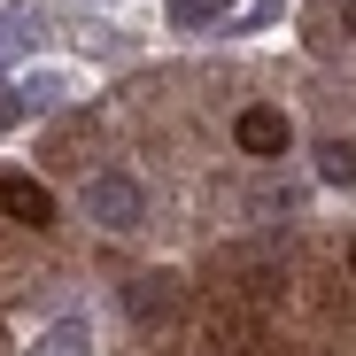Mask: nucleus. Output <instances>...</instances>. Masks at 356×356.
Masks as SVG:
<instances>
[{"instance_id":"obj_10","label":"nucleus","mask_w":356,"mask_h":356,"mask_svg":"<svg viewBox=\"0 0 356 356\" xmlns=\"http://www.w3.org/2000/svg\"><path fill=\"white\" fill-rule=\"evenodd\" d=\"M264 16H279V0H241L232 8V24H264Z\"/></svg>"},{"instance_id":"obj_5","label":"nucleus","mask_w":356,"mask_h":356,"mask_svg":"<svg viewBox=\"0 0 356 356\" xmlns=\"http://www.w3.org/2000/svg\"><path fill=\"white\" fill-rule=\"evenodd\" d=\"M318 170L333 178V186H356V147H348V140H325V147H318Z\"/></svg>"},{"instance_id":"obj_8","label":"nucleus","mask_w":356,"mask_h":356,"mask_svg":"<svg viewBox=\"0 0 356 356\" xmlns=\"http://www.w3.org/2000/svg\"><path fill=\"white\" fill-rule=\"evenodd\" d=\"M24 116H31V108H24V93H16V86H0V132L24 124Z\"/></svg>"},{"instance_id":"obj_1","label":"nucleus","mask_w":356,"mask_h":356,"mask_svg":"<svg viewBox=\"0 0 356 356\" xmlns=\"http://www.w3.org/2000/svg\"><path fill=\"white\" fill-rule=\"evenodd\" d=\"M140 209H147V202H140V186H132L124 170H101L93 186H86V217H93V225H108V232H132V225H140Z\"/></svg>"},{"instance_id":"obj_7","label":"nucleus","mask_w":356,"mask_h":356,"mask_svg":"<svg viewBox=\"0 0 356 356\" xmlns=\"http://www.w3.org/2000/svg\"><path fill=\"white\" fill-rule=\"evenodd\" d=\"M39 356H78V325H54V333L39 341Z\"/></svg>"},{"instance_id":"obj_9","label":"nucleus","mask_w":356,"mask_h":356,"mask_svg":"<svg viewBox=\"0 0 356 356\" xmlns=\"http://www.w3.org/2000/svg\"><path fill=\"white\" fill-rule=\"evenodd\" d=\"M24 39H31V24H8V16H0V63H8V54H16Z\"/></svg>"},{"instance_id":"obj_4","label":"nucleus","mask_w":356,"mask_h":356,"mask_svg":"<svg viewBox=\"0 0 356 356\" xmlns=\"http://www.w3.org/2000/svg\"><path fill=\"white\" fill-rule=\"evenodd\" d=\"M232 140H241L248 155H286V116H279V108H241Z\"/></svg>"},{"instance_id":"obj_11","label":"nucleus","mask_w":356,"mask_h":356,"mask_svg":"<svg viewBox=\"0 0 356 356\" xmlns=\"http://www.w3.org/2000/svg\"><path fill=\"white\" fill-rule=\"evenodd\" d=\"M341 31H348V39H356V0H348V8H341Z\"/></svg>"},{"instance_id":"obj_12","label":"nucleus","mask_w":356,"mask_h":356,"mask_svg":"<svg viewBox=\"0 0 356 356\" xmlns=\"http://www.w3.org/2000/svg\"><path fill=\"white\" fill-rule=\"evenodd\" d=\"M348 271H356V248H348Z\"/></svg>"},{"instance_id":"obj_3","label":"nucleus","mask_w":356,"mask_h":356,"mask_svg":"<svg viewBox=\"0 0 356 356\" xmlns=\"http://www.w3.org/2000/svg\"><path fill=\"white\" fill-rule=\"evenodd\" d=\"M0 209H8L16 225H31V232L54 225V194L39 186V178H0Z\"/></svg>"},{"instance_id":"obj_2","label":"nucleus","mask_w":356,"mask_h":356,"mask_svg":"<svg viewBox=\"0 0 356 356\" xmlns=\"http://www.w3.org/2000/svg\"><path fill=\"white\" fill-rule=\"evenodd\" d=\"M124 310H132L140 325H170L178 310H186V286H178L170 271H140V279L124 286Z\"/></svg>"},{"instance_id":"obj_6","label":"nucleus","mask_w":356,"mask_h":356,"mask_svg":"<svg viewBox=\"0 0 356 356\" xmlns=\"http://www.w3.org/2000/svg\"><path fill=\"white\" fill-rule=\"evenodd\" d=\"M170 24L194 31V24H225V0H170Z\"/></svg>"}]
</instances>
